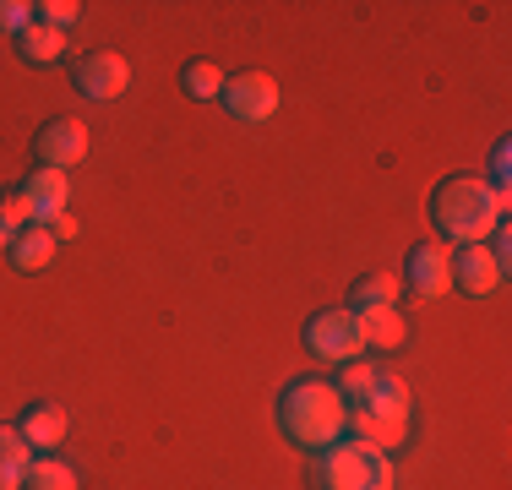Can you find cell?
Returning a JSON list of instances; mask_svg holds the SVG:
<instances>
[{
	"label": "cell",
	"mask_w": 512,
	"mask_h": 490,
	"mask_svg": "<svg viewBox=\"0 0 512 490\" xmlns=\"http://www.w3.org/2000/svg\"><path fill=\"white\" fill-rule=\"evenodd\" d=\"M502 213H507V191L491 186V180H480V175H453L431 196L436 229L458 245H485L502 229Z\"/></svg>",
	"instance_id": "6da1fadb"
},
{
	"label": "cell",
	"mask_w": 512,
	"mask_h": 490,
	"mask_svg": "<svg viewBox=\"0 0 512 490\" xmlns=\"http://www.w3.org/2000/svg\"><path fill=\"white\" fill-rule=\"evenodd\" d=\"M278 425L295 447H333L344 441V425H349V403L333 382H289L284 398H278Z\"/></svg>",
	"instance_id": "7a4b0ae2"
},
{
	"label": "cell",
	"mask_w": 512,
	"mask_h": 490,
	"mask_svg": "<svg viewBox=\"0 0 512 490\" xmlns=\"http://www.w3.org/2000/svg\"><path fill=\"white\" fill-rule=\"evenodd\" d=\"M316 485L322 490H393L398 474H393V458L376 447H365V441H333V447H322V458H316Z\"/></svg>",
	"instance_id": "3957f363"
},
{
	"label": "cell",
	"mask_w": 512,
	"mask_h": 490,
	"mask_svg": "<svg viewBox=\"0 0 512 490\" xmlns=\"http://www.w3.org/2000/svg\"><path fill=\"white\" fill-rule=\"evenodd\" d=\"M306 349L322 354V360L333 365H349L365 354V333H360V316L349 311V305H338V311H316L306 322Z\"/></svg>",
	"instance_id": "277c9868"
},
{
	"label": "cell",
	"mask_w": 512,
	"mask_h": 490,
	"mask_svg": "<svg viewBox=\"0 0 512 490\" xmlns=\"http://www.w3.org/2000/svg\"><path fill=\"white\" fill-rule=\"evenodd\" d=\"M224 109L235 120H246V126H262L267 115L278 109V82L267 77V71H240V77H224Z\"/></svg>",
	"instance_id": "5b68a950"
},
{
	"label": "cell",
	"mask_w": 512,
	"mask_h": 490,
	"mask_svg": "<svg viewBox=\"0 0 512 490\" xmlns=\"http://www.w3.org/2000/svg\"><path fill=\"white\" fill-rule=\"evenodd\" d=\"M71 77H77V88L88 98H99V104H109V98H120L131 88V66L115 55V49H93V55H82L77 66H71Z\"/></svg>",
	"instance_id": "8992f818"
},
{
	"label": "cell",
	"mask_w": 512,
	"mask_h": 490,
	"mask_svg": "<svg viewBox=\"0 0 512 490\" xmlns=\"http://www.w3.org/2000/svg\"><path fill=\"white\" fill-rule=\"evenodd\" d=\"M502 273H507V262L491 251V240H485V245H458V251H453V289L474 294V300L502 284Z\"/></svg>",
	"instance_id": "52a82bcc"
},
{
	"label": "cell",
	"mask_w": 512,
	"mask_h": 490,
	"mask_svg": "<svg viewBox=\"0 0 512 490\" xmlns=\"http://www.w3.org/2000/svg\"><path fill=\"white\" fill-rule=\"evenodd\" d=\"M33 147H39L44 169H71V164L88 158V126H82L77 115H60V120H50V126L39 131Z\"/></svg>",
	"instance_id": "ba28073f"
},
{
	"label": "cell",
	"mask_w": 512,
	"mask_h": 490,
	"mask_svg": "<svg viewBox=\"0 0 512 490\" xmlns=\"http://www.w3.org/2000/svg\"><path fill=\"white\" fill-rule=\"evenodd\" d=\"M409 284L414 294H425V300H436V294L453 289V251H447L442 240H425L409 251Z\"/></svg>",
	"instance_id": "9c48e42d"
},
{
	"label": "cell",
	"mask_w": 512,
	"mask_h": 490,
	"mask_svg": "<svg viewBox=\"0 0 512 490\" xmlns=\"http://www.w3.org/2000/svg\"><path fill=\"white\" fill-rule=\"evenodd\" d=\"M22 196H28V207H33V224H55L60 213L71 207V180H66V169H33L28 180H22Z\"/></svg>",
	"instance_id": "30bf717a"
},
{
	"label": "cell",
	"mask_w": 512,
	"mask_h": 490,
	"mask_svg": "<svg viewBox=\"0 0 512 490\" xmlns=\"http://www.w3.org/2000/svg\"><path fill=\"white\" fill-rule=\"evenodd\" d=\"M22 441H28L33 452H50V447H60L66 441V431H71V420H66V409L60 403H33L28 414H22Z\"/></svg>",
	"instance_id": "8fae6325"
},
{
	"label": "cell",
	"mask_w": 512,
	"mask_h": 490,
	"mask_svg": "<svg viewBox=\"0 0 512 490\" xmlns=\"http://www.w3.org/2000/svg\"><path fill=\"white\" fill-rule=\"evenodd\" d=\"M33 458H39V452L22 441L17 425H0V490H22V485H28Z\"/></svg>",
	"instance_id": "7c38bea8"
},
{
	"label": "cell",
	"mask_w": 512,
	"mask_h": 490,
	"mask_svg": "<svg viewBox=\"0 0 512 490\" xmlns=\"http://www.w3.org/2000/svg\"><path fill=\"white\" fill-rule=\"evenodd\" d=\"M360 409L382 414V420L409 425V409H414V403H409V382H404V376H387V371H382V376H376V387L360 398Z\"/></svg>",
	"instance_id": "4fadbf2b"
},
{
	"label": "cell",
	"mask_w": 512,
	"mask_h": 490,
	"mask_svg": "<svg viewBox=\"0 0 512 490\" xmlns=\"http://www.w3.org/2000/svg\"><path fill=\"white\" fill-rule=\"evenodd\" d=\"M344 431H355V441H365V447H376V452H387V447H398L404 441L409 425H398V420H382V414H371V409H349V425Z\"/></svg>",
	"instance_id": "5bb4252c"
},
{
	"label": "cell",
	"mask_w": 512,
	"mask_h": 490,
	"mask_svg": "<svg viewBox=\"0 0 512 490\" xmlns=\"http://www.w3.org/2000/svg\"><path fill=\"white\" fill-rule=\"evenodd\" d=\"M11 262H17V273H44V267L55 262V235L44 224L22 229V235L11 240Z\"/></svg>",
	"instance_id": "9a60e30c"
},
{
	"label": "cell",
	"mask_w": 512,
	"mask_h": 490,
	"mask_svg": "<svg viewBox=\"0 0 512 490\" xmlns=\"http://www.w3.org/2000/svg\"><path fill=\"white\" fill-rule=\"evenodd\" d=\"M17 49H22L28 66H55V60L66 55V33L50 28V22H33V28L17 33Z\"/></svg>",
	"instance_id": "2e32d148"
},
{
	"label": "cell",
	"mask_w": 512,
	"mask_h": 490,
	"mask_svg": "<svg viewBox=\"0 0 512 490\" xmlns=\"http://www.w3.org/2000/svg\"><path fill=\"white\" fill-rule=\"evenodd\" d=\"M360 316V333H365V349H398V343L409 338L404 316H398V305H387V311H355Z\"/></svg>",
	"instance_id": "e0dca14e"
},
{
	"label": "cell",
	"mask_w": 512,
	"mask_h": 490,
	"mask_svg": "<svg viewBox=\"0 0 512 490\" xmlns=\"http://www.w3.org/2000/svg\"><path fill=\"white\" fill-rule=\"evenodd\" d=\"M398 294H404V278H398V273L360 278V284H355V300H349V311H387V305H398Z\"/></svg>",
	"instance_id": "ac0fdd59"
},
{
	"label": "cell",
	"mask_w": 512,
	"mask_h": 490,
	"mask_svg": "<svg viewBox=\"0 0 512 490\" xmlns=\"http://www.w3.org/2000/svg\"><path fill=\"white\" fill-rule=\"evenodd\" d=\"M22 490H82V485H77V469H71V463H60V458H50V452H39Z\"/></svg>",
	"instance_id": "d6986e66"
},
{
	"label": "cell",
	"mask_w": 512,
	"mask_h": 490,
	"mask_svg": "<svg viewBox=\"0 0 512 490\" xmlns=\"http://www.w3.org/2000/svg\"><path fill=\"white\" fill-rule=\"evenodd\" d=\"M186 93L197 98V104H213V98L224 93V71H218L213 60H191L186 66Z\"/></svg>",
	"instance_id": "ffe728a7"
},
{
	"label": "cell",
	"mask_w": 512,
	"mask_h": 490,
	"mask_svg": "<svg viewBox=\"0 0 512 490\" xmlns=\"http://www.w3.org/2000/svg\"><path fill=\"white\" fill-rule=\"evenodd\" d=\"M376 376H382V371H376V365H371V360H349V365H344V371H338V382H333V387H338V392H344V398H349V403H360V398H365V392H371V387H376Z\"/></svg>",
	"instance_id": "44dd1931"
},
{
	"label": "cell",
	"mask_w": 512,
	"mask_h": 490,
	"mask_svg": "<svg viewBox=\"0 0 512 490\" xmlns=\"http://www.w3.org/2000/svg\"><path fill=\"white\" fill-rule=\"evenodd\" d=\"M33 22H39V6H28V0H0V33L17 39V33L33 28Z\"/></svg>",
	"instance_id": "7402d4cb"
},
{
	"label": "cell",
	"mask_w": 512,
	"mask_h": 490,
	"mask_svg": "<svg viewBox=\"0 0 512 490\" xmlns=\"http://www.w3.org/2000/svg\"><path fill=\"white\" fill-rule=\"evenodd\" d=\"M0 218H6V224L17 229V235H22V229H33V207H28V196H22V186L0 196Z\"/></svg>",
	"instance_id": "603a6c76"
},
{
	"label": "cell",
	"mask_w": 512,
	"mask_h": 490,
	"mask_svg": "<svg viewBox=\"0 0 512 490\" xmlns=\"http://www.w3.org/2000/svg\"><path fill=\"white\" fill-rule=\"evenodd\" d=\"M39 11H44V17H39V22H50V28H60V33H66V28H71V22H77V17H82V6H77V0H44V6H39Z\"/></svg>",
	"instance_id": "cb8c5ba5"
},
{
	"label": "cell",
	"mask_w": 512,
	"mask_h": 490,
	"mask_svg": "<svg viewBox=\"0 0 512 490\" xmlns=\"http://www.w3.org/2000/svg\"><path fill=\"white\" fill-rule=\"evenodd\" d=\"M44 229H50V235H55V245H60V240H71V235H77V218H71V213H60L55 224H44Z\"/></svg>",
	"instance_id": "d4e9b609"
},
{
	"label": "cell",
	"mask_w": 512,
	"mask_h": 490,
	"mask_svg": "<svg viewBox=\"0 0 512 490\" xmlns=\"http://www.w3.org/2000/svg\"><path fill=\"white\" fill-rule=\"evenodd\" d=\"M11 240H17V229H11L6 218H0V251H11Z\"/></svg>",
	"instance_id": "484cf974"
}]
</instances>
